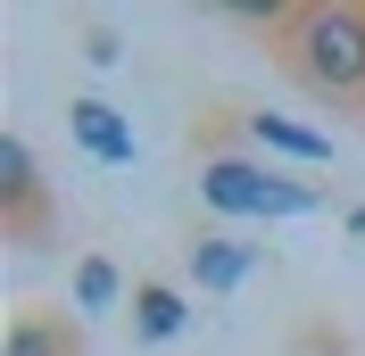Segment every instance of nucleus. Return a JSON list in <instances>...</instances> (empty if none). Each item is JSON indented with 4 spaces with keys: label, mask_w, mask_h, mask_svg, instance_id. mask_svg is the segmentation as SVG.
<instances>
[{
    "label": "nucleus",
    "mask_w": 365,
    "mask_h": 356,
    "mask_svg": "<svg viewBox=\"0 0 365 356\" xmlns=\"http://www.w3.org/2000/svg\"><path fill=\"white\" fill-rule=\"evenodd\" d=\"M274 50L316 100H365V0H307L274 9Z\"/></svg>",
    "instance_id": "nucleus-1"
},
{
    "label": "nucleus",
    "mask_w": 365,
    "mask_h": 356,
    "mask_svg": "<svg viewBox=\"0 0 365 356\" xmlns=\"http://www.w3.org/2000/svg\"><path fill=\"white\" fill-rule=\"evenodd\" d=\"M200 199L232 224H299V216L324 207V191L299 182L291 166L257 157V150H207L200 157Z\"/></svg>",
    "instance_id": "nucleus-2"
},
{
    "label": "nucleus",
    "mask_w": 365,
    "mask_h": 356,
    "mask_svg": "<svg viewBox=\"0 0 365 356\" xmlns=\"http://www.w3.org/2000/svg\"><path fill=\"white\" fill-rule=\"evenodd\" d=\"M0 224H9V241H42V224H50V182L34 166L25 133H0Z\"/></svg>",
    "instance_id": "nucleus-3"
},
{
    "label": "nucleus",
    "mask_w": 365,
    "mask_h": 356,
    "mask_svg": "<svg viewBox=\"0 0 365 356\" xmlns=\"http://www.w3.org/2000/svg\"><path fill=\"white\" fill-rule=\"evenodd\" d=\"M67 133H75V150L91 157V166H133L141 157V141H133V125L100 100V91H83V100H67Z\"/></svg>",
    "instance_id": "nucleus-4"
},
{
    "label": "nucleus",
    "mask_w": 365,
    "mask_h": 356,
    "mask_svg": "<svg viewBox=\"0 0 365 356\" xmlns=\"http://www.w3.org/2000/svg\"><path fill=\"white\" fill-rule=\"evenodd\" d=\"M241 133H250V150H257V157H291V166H324V157H332V133L299 125V116H274V108L241 116Z\"/></svg>",
    "instance_id": "nucleus-5"
},
{
    "label": "nucleus",
    "mask_w": 365,
    "mask_h": 356,
    "mask_svg": "<svg viewBox=\"0 0 365 356\" xmlns=\"http://www.w3.org/2000/svg\"><path fill=\"white\" fill-rule=\"evenodd\" d=\"M250 273H257V248L241 241V232H207V241H191V282H200L207 298H232Z\"/></svg>",
    "instance_id": "nucleus-6"
},
{
    "label": "nucleus",
    "mask_w": 365,
    "mask_h": 356,
    "mask_svg": "<svg viewBox=\"0 0 365 356\" xmlns=\"http://www.w3.org/2000/svg\"><path fill=\"white\" fill-rule=\"evenodd\" d=\"M182 323H191V298H182L175 282H133V340L141 348L182 340Z\"/></svg>",
    "instance_id": "nucleus-7"
},
{
    "label": "nucleus",
    "mask_w": 365,
    "mask_h": 356,
    "mask_svg": "<svg viewBox=\"0 0 365 356\" xmlns=\"http://www.w3.org/2000/svg\"><path fill=\"white\" fill-rule=\"evenodd\" d=\"M0 356H83V340H75V323H67V315L34 307V315H17V323H9Z\"/></svg>",
    "instance_id": "nucleus-8"
},
{
    "label": "nucleus",
    "mask_w": 365,
    "mask_h": 356,
    "mask_svg": "<svg viewBox=\"0 0 365 356\" xmlns=\"http://www.w3.org/2000/svg\"><path fill=\"white\" fill-rule=\"evenodd\" d=\"M116 298H125L116 266H108V257H83V266H75V315H108Z\"/></svg>",
    "instance_id": "nucleus-9"
},
{
    "label": "nucleus",
    "mask_w": 365,
    "mask_h": 356,
    "mask_svg": "<svg viewBox=\"0 0 365 356\" xmlns=\"http://www.w3.org/2000/svg\"><path fill=\"white\" fill-rule=\"evenodd\" d=\"M83 58H91V67H116V58H125V42H116L108 25H91V33H83Z\"/></svg>",
    "instance_id": "nucleus-10"
},
{
    "label": "nucleus",
    "mask_w": 365,
    "mask_h": 356,
    "mask_svg": "<svg viewBox=\"0 0 365 356\" xmlns=\"http://www.w3.org/2000/svg\"><path fill=\"white\" fill-rule=\"evenodd\" d=\"M341 232H349V241H365V207H349V216H341Z\"/></svg>",
    "instance_id": "nucleus-11"
}]
</instances>
